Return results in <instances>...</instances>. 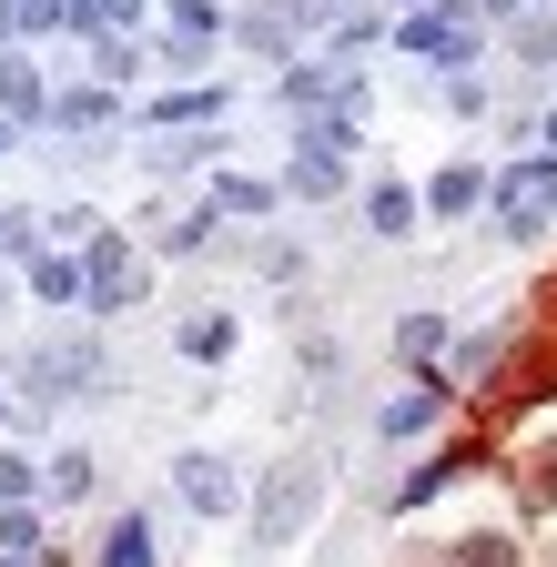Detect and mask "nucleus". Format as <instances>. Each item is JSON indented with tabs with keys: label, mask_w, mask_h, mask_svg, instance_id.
<instances>
[{
	"label": "nucleus",
	"mask_w": 557,
	"mask_h": 567,
	"mask_svg": "<svg viewBox=\"0 0 557 567\" xmlns=\"http://www.w3.org/2000/svg\"><path fill=\"white\" fill-rule=\"evenodd\" d=\"M314 496H324V466L314 456H295V466H274L264 476V537H305V517H314Z\"/></svg>",
	"instance_id": "1"
},
{
	"label": "nucleus",
	"mask_w": 557,
	"mask_h": 567,
	"mask_svg": "<svg viewBox=\"0 0 557 567\" xmlns=\"http://www.w3.org/2000/svg\"><path fill=\"white\" fill-rule=\"evenodd\" d=\"M446 567H517V547H507V537H466Z\"/></svg>",
	"instance_id": "2"
},
{
	"label": "nucleus",
	"mask_w": 557,
	"mask_h": 567,
	"mask_svg": "<svg viewBox=\"0 0 557 567\" xmlns=\"http://www.w3.org/2000/svg\"><path fill=\"white\" fill-rule=\"evenodd\" d=\"M547 567H557V557H547Z\"/></svg>",
	"instance_id": "3"
}]
</instances>
